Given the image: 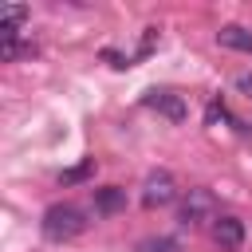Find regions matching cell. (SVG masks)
<instances>
[{
  "label": "cell",
  "instance_id": "cell-2",
  "mask_svg": "<svg viewBox=\"0 0 252 252\" xmlns=\"http://www.w3.org/2000/svg\"><path fill=\"white\" fill-rule=\"evenodd\" d=\"M177 220L185 228H201L205 220H217V197L209 189H189L181 209H177Z\"/></svg>",
  "mask_w": 252,
  "mask_h": 252
},
{
  "label": "cell",
  "instance_id": "cell-7",
  "mask_svg": "<svg viewBox=\"0 0 252 252\" xmlns=\"http://www.w3.org/2000/svg\"><path fill=\"white\" fill-rule=\"evenodd\" d=\"M122 205H126V193H122L118 185H102V189H94V213L110 217V213H118Z\"/></svg>",
  "mask_w": 252,
  "mask_h": 252
},
{
  "label": "cell",
  "instance_id": "cell-5",
  "mask_svg": "<svg viewBox=\"0 0 252 252\" xmlns=\"http://www.w3.org/2000/svg\"><path fill=\"white\" fill-rule=\"evenodd\" d=\"M146 106L158 110V114H165L169 122H181L185 118V98L177 91H146Z\"/></svg>",
  "mask_w": 252,
  "mask_h": 252
},
{
  "label": "cell",
  "instance_id": "cell-6",
  "mask_svg": "<svg viewBox=\"0 0 252 252\" xmlns=\"http://www.w3.org/2000/svg\"><path fill=\"white\" fill-rule=\"evenodd\" d=\"M217 43H220V47H232V51H248V55H252V32H248V28H240V24H224V28L217 32Z\"/></svg>",
  "mask_w": 252,
  "mask_h": 252
},
{
  "label": "cell",
  "instance_id": "cell-9",
  "mask_svg": "<svg viewBox=\"0 0 252 252\" xmlns=\"http://www.w3.org/2000/svg\"><path fill=\"white\" fill-rule=\"evenodd\" d=\"M91 173H94V158H87V161H79V165L63 169V173H59V185H79V181H87Z\"/></svg>",
  "mask_w": 252,
  "mask_h": 252
},
{
  "label": "cell",
  "instance_id": "cell-4",
  "mask_svg": "<svg viewBox=\"0 0 252 252\" xmlns=\"http://www.w3.org/2000/svg\"><path fill=\"white\" fill-rule=\"evenodd\" d=\"M213 240L220 252H240L244 244V220L240 217H217L213 220Z\"/></svg>",
  "mask_w": 252,
  "mask_h": 252
},
{
  "label": "cell",
  "instance_id": "cell-8",
  "mask_svg": "<svg viewBox=\"0 0 252 252\" xmlns=\"http://www.w3.org/2000/svg\"><path fill=\"white\" fill-rule=\"evenodd\" d=\"M24 16H28L24 4H8L4 16H0V35H4V39H16V28L24 24Z\"/></svg>",
  "mask_w": 252,
  "mask_h": 252
},
{
  "label": "cell",
  "instance_id": "cell-1",
  "mask_svg": "<svg viewBox=\"0 0 252 252\" xmlns=\"http://www.w3.org/2000/svg\"><path fill=\"white\" fill-rule=\"evenodd\" d=\"M39 228H43V236H47L51 244H63V240H75V236L87 228V217H83V209L59 201V205H51V209L43 213Z\"/></svg>",
  "mask_w": 252,
  "mask_h": 252
},
{
  "label": "cell",
  "instance_id": "cell-10",
  "mask_svg": "<svg viewBox=\"0 0 252 252\" xmlns=\"http://www.w3.org/2000/svg\"><path fill=\"white\" fill-rule=\"evenodd\" d=\"M138 252H181V248H177V240H169V236H158V240H146Z\"/></svg>",
  "mask_w": 252,
  "mask_h": 252
},
{
  "label": "cell",
  "instance_id": "cell-3",
  "mask_svg": "<svg viewBox=\"0 0 252 252\" xmlns=\"http://www.w3.org/2000/svg\"><path fill=\"white\" fill-rule=\"evenodd\" d=\"M173 197H177L173 173H169V169H154V173L146 177V185H142V205H146V209H161V205H169Z\"/></svg>",
  "mask_w": 252,
  "mask_h": 252
}]
</instances>
